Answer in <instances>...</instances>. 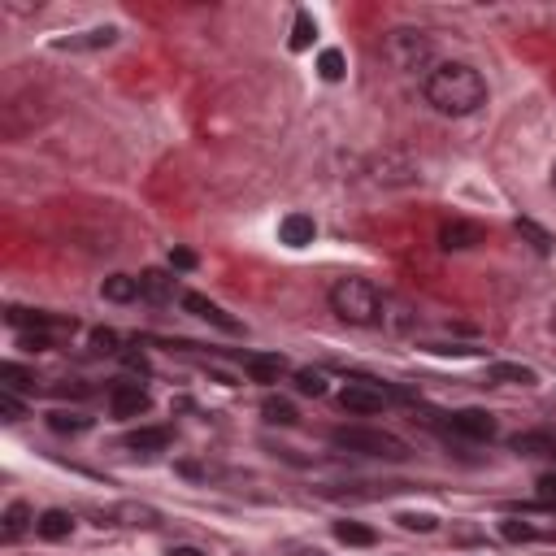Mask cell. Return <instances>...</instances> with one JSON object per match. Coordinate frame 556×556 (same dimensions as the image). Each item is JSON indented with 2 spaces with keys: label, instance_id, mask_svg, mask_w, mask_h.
Returning a JSON list of instances; mask_svg holds the SVG:
<instances>
[{
  "label": "cell",
  "instance_id": "f546056e",
  "mask_svg": "<svg viewBox=\"0 0 556 556\" xmlns=\"http://www.w3.org/2000/svg\"><path fill=\"white\" fill-rule=\"evenodd\" d=\"M92 352H100V357H113L118 348V331H109V326H100V331H92Z\"/></svg>",
  "mask_w": 556,
  "mask_h": 556
},
{
  "label": "cell",
  "instance_id": "d6986e66",
  "mask_svg": "<svg viewBox=\"0 0 556 556\" xmlns=\"http://www.w3.org/2000/svg\"><path fill=\"white\" fill-rule=\"evenodd\" d=\"M100 296L113 300V305H131V300L139 296V278H131V274H109L105 283H100Z\"/></svg>",
  "mask_w": 556,
  "mask_h": 556
},
{
  "label": "cell",
  "instance_id": "8992f818",
  "mask_svg": "<svg viewBox=\"0 0 556 556\" xmlns=\"http://www.w3.org/2000/svg\"><path fill=\"white\" fill-rule=\"evenodd\" d=\"M448 431H457L461 439H474V444H491L496 439V417L483 409H461L448 417Z\"/></svg>",
  "mask_w": 556,
  "mask_h": 556
},
{
  "label": "cell",
  "instance_id": "ffe728a7",
  "mask_svg": "<svg viewBox=\"0 0 556 556\" xmlns=\"http://www.w3.org/2000/svg\"><path fill=\"white\" fill-rule=\"evenodd\" d=\"M261 413H265V422H274V426H296V422H300L296 404L283 400V396H265V400H261Z\"/></svg>",
  "mask_w": 556,
  "mask_h": 556
},
{
  "label": "cell",
  "instance_id": "484cf974",
  "mask_svg": "<svg viewBox=\"0 0 556 556\" xmlns=\"http://www.w3.org/2000/svg\"><path fill=\"white\" fill-rule=\"evenodd\" d=\"M318 74L326 83H339L344 79V53H339V48H326V53L318 57Z\"/></svg>",
  "mask_w": 556,
  "mask_h": 556
},
{
  "label": "cell",
  "instance_id": "7a4b0ae2",
  "mask_svg": "<svg viewBox=\"0 0 556 556\" xmlns=\"http://www.w3.org/2000/svg\"><path fill=\"white\" fill-rule=\"evenodd\" d=\"M331 309L348 326H378L383 322V292L370 278H339L331 287Z\"/></svg>",
  "mask_w": 556,
  "mask_h": 556
},
{
  "label": "cell",
  "instance_id": "4316f807",
  "mask_svg": "<svg viewBox=\"0 0 556 556\" xmlns=\"http://www.w3.org/2000/svg\"><path fill=\"white\" fill-rule=\"evenodd\" d=\"M517 235H526L530 244H535V252H552V235L543 231V226H535L530 218H517Z\"/></svg>",
  "mask_w": 556,
  "mask_h": 556
},
{
  "label": "cell",
  "instance_id": "ac0fdd59",
  "mask_svg": "<svg viewBox=\"0 0 556 556\" xmlns=\"http://www.w3.org/2000/svg\"><path fill=\"white\" fill-rule=\"evenodd\" d=\"M35 526V513H31V504H22V500H14L5 509V530H0V535H5V543H18L22 535H27V530Z\"/></svg>",
  "mask_w": 556,
  "mask_h": 556
},
{
  "label": "cell",
  "instance_id": "30bf717a",
  "mask_svg": "<svg viewBox=\"0 0 556 556\" xmlns=\"http://www.w3.org/2000/svg\"><path fill=\"white\" fill-rule=\"evenodd\" d=\"M313 235H318V222H313L309 213H287V218L278 222V239H283L287 248H305V244H313Z\"/></svg>",
  "mask_w": 556,
  "mask_h": 556
},
{
  "label": "cell",
  "instance_id": "9a60e30c",
  "mask_svg": "<svg viewBox=\"0 0 556 556\" xmlns=\"http://www.w3.org/2000/svg\"><path fill=\"white\" fill-rule=\"evenodd\" d=\"M139 296H144L148 305H170V300H174V278L166 270H144V274H139Z\"/></svg>",
  "mask_w": 556,
  "mask_h": 556
},
{
  "label": "cell",
  "instance_id": "d590c367",
  "mask_svg": "<svg viewBox=\"0 0 556 556\" xmlns=\"http://www.w3.org/2000/svg\"><path fill=\"white\" fill-rule=\"evenodd\" d=\"M166 556H205V552H200V548H170Z\"/></svg>",
  "mask_w": 556,
  "mask_h": 556
},
{
  "label": "cell",
  "instance_id": "d4e9b609",
  "mask_svg": "<svg viewBox=\"0 0 556 556\" xmlns=\"http://www.w3.org/2000/svg\"><path fill=\"white\" fill-rule=\"evenodd\" d=\"M313 35H318V22H313L305 9L296 14V27H292V53H305V48L313 44Z\"/></svg>",
  "mask_w": 556,
  "mask_h": 556
},
{
  "label": "cell",
  "instance_id": "9c48e42d",
  "mask_svg": "<svg viewBox=\"0 0 556 556\" xmlns=\"http://www.w3.org/2000/svg\"><path fill=\"white\" fill-rule=\"evenodd\" d=\"M439 244H444L448 252H465V248L483 244V226L465 222V218H452V222H444V231H439Z\"/></svg>",
  "mask_w": 556,
  "mask_h": 556
},
{
  "label": "cell",
  "instance_id": "836d02e7",
  "mask_svg": "<svg viewBox=\"0 0 556 556\" xmlns=\"http://www.w3.org/2000/svg\"><path fill=\"white\" fill-rule=\"evenodd\" d=\"M170 265H174V270H196V252L174 248V252H170Z\"/></svg>",
  "mask_w": 556,
  "mask_h": 556
},
{
  "label": "cell",
  "instance_id": "6da1fadb",
  "mask_svg": "<svg viewBox=\"0 0 556 556\" xmlns=\"http://www.w3.org/2000/svg\"><path fill=\"white\" fill-rule=\"evenodd\" d=\"M422 96L444 118H470L487 105V79L465 61H444L422 79Z\"/></svg>",
  "mask_w": 556,
  "mask_h": 556
},
{
  "label": "cell",
  "instance_id": "e0dca14e",
  "mask_svg": "<svg viewBox=\"0 0 556 556\" xmlns=\"http://www.w3.org/2000/svg\"><path fill=\"white\" fill-rule=\"evenodd\" d=\"M113 40H118V31H113V27H96V31L70 35V40H57V48H61V53H83V48H109Z\"/></svg>",
  "mask_w": 556,
  "mask_h": 556
},
{
  "label": "cell",
  "instance_id": "4dcf8cb0",
  "mask_svg": "<svg viewBox=\"0 0 556 556\" xmlns=\"http://www.w3.org/2000/svg\"><path fill=\"white\" fill-rule=\"evenodd\" d=\"M0 417H5V422H22V417H27V404H22L14 391H0Z\"/></svg>",
  "mask_w": 556,
  "mask_h": 556
},
{
  "label": "cell",
  "instance_id": "2e32d148",
  "mask_svg": "<svg viewBox=\"0 0 556 556\" xmlns=\"http://www.w3.org/2000/svg\"><path fill=\"white\" fill-rule=\"evenodd\" d=\"M487 383H500V387H535L539 378H535V370H526V365L496 361V365H487Z\"/></svg>",
  "mask_w": 556,
  "mask_h": 556
},
{
  "label": "cell",
  "instance_id": "5b68a950",
  "mask_svg": "<svg viewBox=\"0 0 556 556\" xmlns=\"http://www.w3.org/2000/svg\"><path fill=\"white\" fill-rule=\"evenodd\" d=\"M391 396L378 383H348L339 391V409L344 413H357V417H370V413H383V404Z\"/></svg>",
  "mask_w": 556,
  "mask_h": 556
},
{
  "label": "cell",
  "instance_id": "52a82bcc",
  "mask_svg": "<svg viewBox=\"0 0 556 556\" xmlns=\"http://www.w3.org/2000/svg\"><path fill=\"white\" fill-rule=\"evenodd\" d=\"M183 309L192 313V318H200V322H213V326H218V331H226V335H239V331H244V326H239L222 305H213V300L196 296V292H183Z\"/></svg>",
  "mask_w": 556,
  "mask_h": 556
},
{
  "label": "cell",
  "instance_id": "e575fe53",
  "mask_svg": "<svg viewBox=\"0 0 556 556\" xmlns=\"http://www.w3.org/2000/svg\"><path fill=\"white\" fill-rule=\"evenodd\" d=\"M126 365H131V370H139V374H148V361L135 357V352H126Z\"/></svg>",
  "mask_w": 556,
  "mask_h": 556
},
{
  "label": "cell",
  "instance_id": "ba28073f",
  "mask_svg": "<svg viewBox=\"0 0 556 556\" xmlns=\"http://www.w3.org/2000/svg\"><path fill=\"white\" fill-rule=\"evenodd\" d=\"M148 391L139 387V383H113L109 387V409L113 417H139V413H148Z\"/></svg>",
  "mask_w": 556,
  "mask_h": 556
},
{
  "label": "cell",
  "instance_id": "1f68e13d",
  "mask_svg": "<svg viewBox=\"0 0 556 556\" xmlns=\"http://www.w3.org/2000/svg\"><path fill=\"white\" fill-rule=\"evenodd\" d=\"M500 535H504V539H513V543H526V539H535L539 530H535V526H526V522H513V517H509V522H500Z\"/></svg>",
  "mask_w": 556,
  "mask_h": 556
},
{
  "label": "cell",
  "instance_id": "d6a6232c",
  "mask_svg": "<svg viewBox=\"0 0 556 556\" xmlns=\"http://www.w3.org/2000/svg\"><path fill=\"white\" fill-rule=\"evenodd\" d=\"M539 504H543V509H556V474L539 478Z\"/></svg>",
  "mask_w": 556,
  "mask_h": 556
},
{
  "label": "cell",
  "instance_id": "3957f363",
  "mask_svg": "<svg viewBox=\"0 0 556 556\" xmlns=\"http://www.w3.org/2000/svg\"><path fill=\"white\" fill-rule=\"evenodd\" d=\"M378 53H383V61L391 70H400V74H417V70H426L431 74L435 66V44H431V35L426 31H417V27H396V31H387L383 35V44H378Z\"/></svg>",
  "mask_w": 556,
  "mask_h": 556
},
{
  "label": "cell",
  "instance_id": "cb8c5ba5",
  "mask_svg": "<svg viewBox=\"0 0 556 556\" xmlns=\"http://www.w3.org/2000/svg\"><path fill=\"white\" fill-rule=\"evenodd\" d=\"M244 365L257 383H278V374H283V357H248Z\"/></svg>",
  "mask_w": 556,
  "mask_h": 556
},
{
  "label": "cell",
  "instance_id": "277c9868",
  "mask_svg": "<svg viewBox=\"0 0 556 556\" xmlns=\"http://www.w3.org/2000/svg\"><path fill=\"white\" fill-rule=\"evenodd\" d=\"M331 444L339 452H352V457H374V461H404V457H409V448H404L396 435L370 431V426H339V431H331Z\"/></svg>",
  "mask_w": 556,
  "mask_h": 556
},
{
  "label": "cell",
  "instance_id": "44dd1931",
  "mask_svg": "<svg viewBox=\"0 0 556 556\" xmlns=\"http://www.w3.org/2000/svg\"><path fill=\"white\" fill-rule=\"evenodd\" d=\"M0 391H35V374L31 370H22V365H14V361H5L0 365Z\"/></svg>",
  "mask_w": 556,
  "mask_h": 556
},
{
  "label": "cell",
  "instance_id": "7c38bea8",
  "mask_svg": "<svg viewBox=\"0 0 556 556\" xmlns=\"http://www.w3.org/2000/svg\"><path fill=\"white\" fill-rule=\"evenodd\" d=\"M131 452H166L174 444V431L170 426H139V431H131L122 439Z\"/></svg>",
  "mask_w": 556,
  "mask_h": 556
},
{
  "label": "cell",
  "instance_id": "603a6c76",
  "mask_svg": "<svg viewBox=\"0 0 556 556\" xmlns=\"http://www.w3.org/2000/svg\"><path fill=\"white\" fill-rule=\"evenodd\" d=\"M48 426H53L57 435H83V431H87V426H92V422H87L83 413H66V409H53V413H48Z\"/></svg>",
  "mask_w": 556,
  "mask_h": 556
},
{
  "label": "cell",
  "instance_id": "83f0119b",
  "mask_svg": "<svg viewBox=\"0 0 556 556\" xmlns=\"http://www.w3.org/2000/svg\"><path fill=\"white\" fill-rule=\"evenodd\" d=\"M296 391H305V396H326V374L322 370H296Z\"/></svg>",
  "mask_w": 556,
  "mask_h": 556
},
{
  "label": "cell",
  "instance_id": "8d00e7d4",
  "mask_svg": "<svg viewBox=\"0 0 556 556\" xmlns=\"http://www.w3.org/2000/svg\"><path fill=\"white\" fill-rule=\"evenodd\" d=\"M552 183H556V170H552Z\"/></svg>",
  "mask_w": 556,
  "mask_h": 556
},
{
  "label": "cell",
  "instance_id": "5bb4252c",
  "mask_svg": "<svg viewBox=\"0 0 556 556\" xmlns=\"http://www.w3.org/2000/svg\"><path fill=\"white\" fill-rule=\"evenodd\" d=\"M513 452H522V457H552L556 461V435L552 431H522L509 439Z\"/></svg>",
  "mask_w": 556,
  "mask_h": 556
},
{
  "label": "cell",
  "instance_id": "8fae6325",
  "mask_svg": "<svg viewBox=\"0 0 556 556\" xmlns=\"http://www.w3.org/2000/svg\"><path fill=\"white\" fill-rule=\"evenodd\" d=\"M100 526H157V509H148V504H113L109 513H100Z\"/></svg>",
  "mask_w": 556,
  "mask_h": 556
},
{
  "label": "cell",
  "instance_id": "7402d4cb",
  "mask_svg": "<svg viewBox=\"0 0 556 556\" xmlns=\"http://www.w3.org/2000/svg\"><path fill=\"white\" fill-rule=\"evenodd\" d=\"M335 539L339 543H352V548H370L378 535H374L370 526H361V522H335Z\"/></svg>",
  "mask_w": 556,
  "mask_h": 556
},
{
  "label": "cell",
  "instance_id": "f1b7e54d",
  "mask_svg": "<svg viewBox=\"0 0 556 556\" xmlns=\"http://www.w3.org/2000/svg\"><path fill=\"white\" fill-rule=\"evenodd\" d=\"M396 522L404 530H422V535H431V530L439 526V517L435 513H396Z\"/></svg>",
  "mask_w": 556,
  "mask_h": 556
},
{
  "label": "cell",
  "instance_id": "4fadbf2b",
  "mask_svg": "<svg viewBox=\"0 0 556 556\" xmlns=\"http://www.w3.org/2000/svg\"><path fill=\"white\" fill-rule=\"evenodd\" d=\"M35 535L48 539V543H61L74 535V517L66 509H44L40 517H35Z\"/></svg>",
  "mask_w": 556,
  "mask_h": 556
}]
</instances>
